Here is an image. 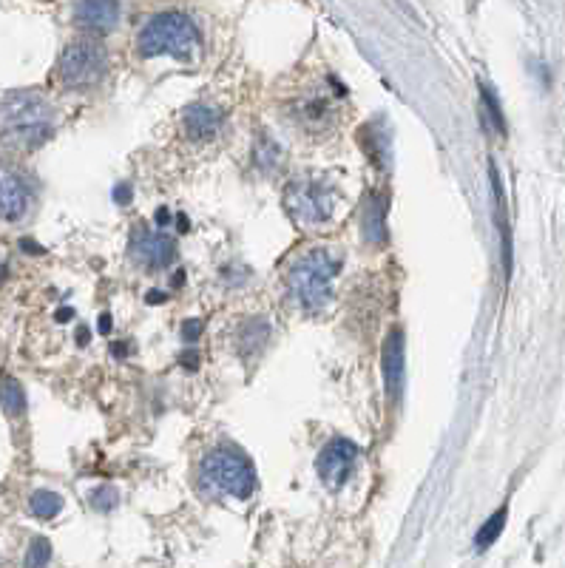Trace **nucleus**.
Listing matches in <instances>:
<instances>
[{
	"label": "nucleus",
	"mask_w": 565,
	"mask_h": 568,
	"mask_svg": "<svg viewBox=\"0 0 565 568\" xmlns=\"http://www.w3.org/2000/svg\"><path fill=\"white\" fill-rule=\"evenodd\" d=\"M100 333H103V336H106V333H111V319H108V316H103V319H100Z\"/></svg>",
	"instance_id": "28"
},
{
	"label": "nucleus",
	"mask_w": 565,
	"mask_h": 568,
	"mask_svg": "<svg viewBox=\"0 0 565 568\" xmlns=\"http://www.w3.org/2000/svg\"><path fill=\"white\" fill-rule=\"evenodd\" d=\"M282 160H284L282 145L273 140V137H259V140H256V145H253V162H256L259 171L273 174V171L282 168Z\"/></svg>",
	"instance_id": "13"
},
{
	"label": "nucleus",
	"mask_w": 565,
	"mask_h": 568,
	"mask_svg": "<svg viewBox=\"0 0 565 568\" xmlns=\"http://www.w3.org/2000/svg\"><path fill=\"white\" fill-rule=\"evenodd\" d=\"M32 182L12 165H0V219L20 222L32 208Z\"/></svg>",
	"instance_id": "7"
},
{
	"label": "nucleus",
	"mask_w": 565,
	"mask_h": 568,
	"mask_svg": "<svg viewBox=\"0 0 565 568\" xmlns=\"http://www.w3.org/2000/svg\"><path fill=\"white\" fill-rule=\"evenodd\" d=\"M145 302L159 304V302H165V296H162V293H148V296H145Z\"/></svg>",
	"instance_id": "27"
},
{
	"label": "nucleus",
	"mask_w": 565,
	"mask_h": 568,
	"mask_svg": "<svg viewBox=\"0 0 565 568\" xmlns=\"http://www.w3.org/2000/svg\"><path fill=\"white\" fill-rule=\"evenodd\" d=\"M381 364H384V384H387L389 404H395L398 392H401V378H404V333L398 327L384 341Z\"/></svg>",
	"instance_id": "11"
},
{
	"label": "nucleus",
	"mask_w": 565,
	"mask_h": 568,
	"mask_svg": "<svg viewBox=\"0 0 565 568\" xmlns=\"http://www.w3.org/2000/svg\"><path fill=\"white\" fill-rule=\"evenodd\" d=\"M131 250L134 256L140 259L142 265L159 270V267H168L177 256V245L171 236L165 233H151V231H137L131 239Z\"/></svg>",
	"instance_id": "10"
},
{
	"label": "nucleus",
	"mask_w": 565,
	"mask_h": 568,
	"mask_svg": "<svg viewBox=\"0 0 565 568\" xmlns=\"http://www.w3.org/2000/svg\"><path fill=\"white\" fill-rule=\"evenodd\" d=\"M29 509H32V515H37L40 520H52V517L60 515V509H63V497L57 495V492H49V489H40V492L29 497Z\"/></svg>",
	"instance_id": "17"
},
{
	"label": "nucleus",
	"mask_w": 565,
	"mask_h": 568,
	"mask_svg": "<svg viewBox=\"0 0 565 568\" xmlns=\"http://www.w3.org/2000/svg\"><path fill=\"white\" fill-rule=\"evenodd\" d=\"M117 500H120V495H117V489H114V486H100V489L91 495V503H94V509H97V512H108V509H114V506H117Z\"/></svg>",
	"instance_id": "23"
},
{
	"label": "nucleus",
	"mask_w": 565,
	"mask_h": 568,
	"mask_svg": "<svg viewBox=\"0 0 565 568\" xmlns=\"http://www.w3.org/2000/svg\"><path fill=\"white\" fill-rule=\"evenodd\" d=\"M219 128H222V111L219 108L199 103V106H191L185 111V131H188L191 140H213L219 134Z\"/></svg>",
	"instance_id": "12"
},
{
	"label": "nucleus",
	"mask_w": 565,
	"mask_h": 568,
	"mask_svg": "<svg viewBox=\"0 0 565 568\" xmlns=\"http://www.w3.org/2000/svg\"><path fill=\"white\" fill-rule=\"evenodd\" d=\"M202 480H205V486L225 492L236 500H248L256 492V469L250 466L248 458H242L239 452H228V449L211 452L202 461Z\"/></svg>",
	"instance_id": "4"
},
{
	"label": "nucleus",
	"mask_w": 565,
	"mask_h": 568,
	"mask_svg": "<svg viewBox=\"0 0 565 568\" xmlns=\"http://www.w3.org/2000/svg\"><path fill=\"white\" fill-rule=\"evenodd\" d=\"M52 560V543L46 537H35L26 551V566H46Z\"/></svg>",
	"instance_id": "21"
},
{
	"label": "nucleus",
	"mask_w": 565,
	"mask_h": 568,
	"mask_svg": "<svg viewBox=\"0 0 565 568\" xmlns=\"http://www.w3.org/2000/svg\"><path fill=\"white\" fill-rule=\"evenodd\" d=\"M57 74L69 89L94 86L106 74V52L91 40H77V43L66 46V52L60 54Z\"/></svg>",
	"instance_id": "6"
},
{
	"label": "nucleus",
	"mask_w": 565,
	"mask_h": 568,
	"mask_svg": "<svg viewBox=\"0 0 565 568\" xmlns=\"http://www.w3.org/2000/svg\"><path fill=\"white\" fill-rule=\"evenodd\" d=\"M114 199H117L120 205L128 202V199H131V188H128V185H117V188H114Z\"/></svg>",
	"instance_id": "25"
},
{
	"label": "nucleus",
	"mask_w": 565,
	"mask_h": 568,
	"mask_svg": "<svg viewBox=\"0 0 565 568\" xmlns=\"http://www.w3.org/2000/svg\"><path fill=\"white\" fill-rule=\"evenodd\" d=\"M492 191H495V213H497V228H500V236H503V265H506V273H512V239H509V219H506V202H503V191H500V179H497V171L492 168Z\"/></svg>",
	"instance_id": "14"
},
{
	"label": "nucleus",
	"mask_w": 565,
	"mask_h": 568,
	"mask_svg": "<svg viewBox=\"0 0 565 568\" xmlns=\"http://www.w3.org/2000/svg\"><path fill=\"white\" fill-rule=\"evenodd\" d=\"M483 106H486V111H489V120L495 123V128L500 131V134H506V123H503V111H500V106H497V97H495V91L492 89H486L483 86Z\"/></svg>",
	"instance_id": "22"
},
{
	"label": "nucleus",
	"mask_w": 565,
	"mask_h": 568,
	"mask_svg": "<svg viewBox=\"0 0 565 568\" xmlns=\"http://www.w3.org/2000/svg\"><path fill=\"white\" fill-rule=\"evenodd\" d=\"M77 341H80V344H86V341H89V330H86V327H83V330H77Z\"/></svg>",
	"instance_id": "29"
},
{
	"label": "nucleus",
	"mask_w": 565,
	"mask_h": 568,
	"mask_svg": "<svg viewBox=\"0 0 565 568\" xmlns=\"http://www.w3.org/2000/svg\"><path fill=\"white\" fill-rule=\"evenodd\" d=\"M182 364L188 367V370H196V364H199V355L194 350H188V353L182 355Z\"/></svg>",
	"instance_id": "26"
},
{
	"label": "nucleus",
	"mask_w": 565,
	"mask_h": 568,
	"mask_svg": "<svg viewBox=\"0 0 565 568\" xmlns=\"http://www.w3.org/2000/svg\"><path fill=\"white\" fill-rule=\"evenodd\" d=\"M503 526H506V509H500V512H495V515L489 517L483 526H480V532H477L475 537V546L480 551L489 549L492 543H495L497 537H500V532H503Z\"/></svg>",
	"instance_id": "18"
},
{
	"label": "nucleus",
	"mask_w": 565,
	"mask_h": 568,
	"mask_svg": "<svg viewBox=\"0 0 565 568\" xmlns=\"http://www.w3.org/2000/svg\"><path fill=\"white\" fill-rule=\"evenodd\" d=\"M54 111L35 91H9L0 97V140L18 151H35L52 140Z\"/></svg>",
	"instance_id": "1"
},
{
	"label": "nucleus",
	"mask_w": 565,
	"mask_h": 568,
	"mask_svg": "<svg viewBox=\"0 0 565 568\" xmlns=\"http://www.w3.org/2000/svg\"><path fill=\"white\" fill-rule=\"evenodd\" d=\"M265 338L267 324H262V321H250V324H245L242 336H239V344H242V350H259V347L265 344Z\"/></svg>",
	"instance_id": "20"
},
{
	"label": "nucleus",
	"mask_w": 565,
	"mask_h": 568,
	"mask_svg": "<svg viewBox=\"0 0 565 568\" xmlns=\"http://www.w3.org/2000/svg\"><path fill=\"white\" fill-rule=\"evenodd\" d=\"M0 407L12 418H20L26 412V392L15 378H0Z\"/></svg>",
	"instance_id": "16"
},
{
	"label": "nucleus",
	"mask_w": 565,
	"mask_h": 568,
	"mask_svg": "<svg viewBox=\"0 0 565 568\" xmlns=\"http://www.w3.org/2000/svg\"><path fill=\"white\" fill-rule=\"evenodd\" d=\"M142 57H191L199 49V29L182 12H162L142 26L140 40Z\"/></svg>",
	"instance_id": "2"
},
{
	"label": "nucleus",
	"mask_w": 565,
	"mask_h": 568,
	"mask_svg": "<svg viewBox=\"0 0 565 568\" xmlns=\"http://www.w3.org/2000/svg\"><path fill=\"white\" fill-rule=\"evenodd\" d=\"M199 333H202V321L199 319L185 321V327H182V336H185V341H194V338H199Z\"/></svg>",
	"instance_id": "24"
},
{
	"label": "nucleus",
	"mask_w": 565,
	"mask_h": 568,
	"mask_svg": "<svg viewBox=\"0 0 565 568\" xmlns=\"http://www.w3.org/2000/svg\"><path fill=\"white\" fill-rule=\"evenodd\" d=\"M364 233L372 245H381L384 242V196H370L367 208H364Z\"/></svg>",
	"instance_id": "15"
},
{
	"label": "nucleus",
	"mask_w": 565,
	"mask_h": 568,
	"mask_svg": "<svg viewBox=\"0 0 565 568\" xmlns=\"http://www.w3.org/2000/svg\"><path fill=\"white\" fill-rule=\"evenodd\" d=\"M299 120H304L307 125L327 123V120H330V106H327V100L313 97V100H304V103H299Z\"/></svg>",
	"instance_id": "19"
},
{
	"label": "nucleus",
	"mask_w": 565,
	"mask_h": 568,
	"mask_svg": "<svg viewBox=\"0 0 565 568\" xmlns=\"http://www.w3.org/2000/svg\"><path fill=\"white\" fill-rule=\"evenodd\" d=\"M355 458H358V449H355L353 441L336 438V441L324 446L321 455H318V475L330 489H341L353 475Z\"/></svg>",
	"instance_id": "8"
},
{
	"label": "nucleus",
	"mask_w": 565,
	"mask_h": 568,
	"mask_svg": "<svg viewBox=\"0 0 565 568\" xmlns=\"http://www.w3.org/2000/svg\"><path fill=\"white\" fill-rule=\"evenodd\" d=\"M74 20L86 32L106 35L120 23V0H77Z\"/></svg>",
	"instance_id": "9"
},
{
	"label": "nucleus",
	"mask_w": 565,
	"mask_h": 568,
	"mask_svg": "<svg viewBox=\"0 0 565 568\" xmlns=\"http://www.w3.org/2000/svg\"><path fill=\"white\" fill-rule=\"evenodd\" d=\"M338 262L330 256V250H307L301 259L293 262L287 273V284L293 299L304 310H321L333 296V279H336Z\"/></svg>",
	"instance_id": "3"
},
{
	"label": "nucleus",
	"mask_w": 565,
	"mask_h": 568,
	"mask_svg": "<svg viewBox=\"0 0 565 568\" xmlns=\"http://www.w3.org/2000/svg\"><path fill=\"white\" fill-rule=\"evenodd\" d=\"M336 188L327 179H296L287 194L284 205L304 225H321L336 211Z\"/></svg>",
	"instance_id": "5"
}]
</instances>
